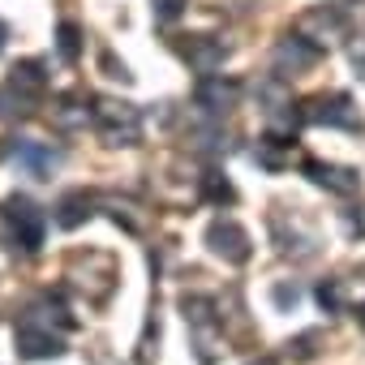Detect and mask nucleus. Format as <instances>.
I'll return each instance as SVG.
<instances>
[{
    "mask_svg": "<svg viewBox=\"0 0 365 365\" xmlns=\"http://www.w3.org/2000/svg\"><path fill=\"white\" fill-rule=\"evenodd\" d=\"M91 120L95 129L103 133L108 146H133L142 138V116L133 103H116V99H95L91 108Z\"/></svg>",
    "mask_w": 365,
    "mask_h": 365,
    "instance_id": "nucleus-1",
    "label": "nucleus"
},
{
    "mask_svg": "<svg viewBox=\"0 0 365 365\" xmlns=\"http://www.w3.org/2000/svg\"><path fill=\"white\" fill-rule=\"evenodd\" d=\"M5 220H9V228H14V237H18L22 250H39V245H43L48 215H43L31 198H9V202H5Z\"/></svg>",
    "mask_w": 365,
    "mask_h": 365,
    "instance_id": "nucleus-2",
    "label": "nucleus"
},
{
    "mask_svg": "<svg viewBox=\"0 0 365 365\" xmlns=\"http://www.w3.org/2000/svg\"><path fill=\"white\" fill-rule=\"evenodd\" d=\"M207 245H211V254H220V258L232 262V267L250 262V254H254L250 232H245L237 220H215V224L207 228Z\"/></svg>",
    "mask_w": 365,
    "mask_h": 365,
    "instance_id": "nucleus-3",
    "label": "nucleus"
},
{
    "mask_svg": "<svg viewBox=\"0 0 365 365\" xmlns=\"http://www.w3.org/2000/svg\"><path fill=\"white\" fill-rule=\"evenodd\" d=\"M344 31H348V18H344V9H335V5H314V9H305V14L297 18V35H305L309 43L339 39Z\"/></svg>",
    "mask_w": 365,
    "mask_h": 365,
    "instance_id": "nucleus-4",
    "label": "nucleus"
},
{
    "mask_svg": "<svg viewBox=\"0 0 365 365\" xmlns=\"http://www.w3.org/2000/svg\"><path fill=\"white\" fill-rule=\"evenodd\" d=\"M314 65H318V43H309L305 35L279 39V48H275V73L279 78H297V73H305Z\"/></svg>",
    "mask_w": 365,
    "mask_h": 365,
    "instance_id": "nucleus-5",
    "label": "nucleus"
},
{
    "mask_svg": "<svg viewBox=\"0 0 365 365\" xmlns=\"http://www.w3.org/2000/svg\"><path fill=\"white\" fill-rule=\"evenodd\" d=\"M305 120L309 125H356V108L348 95H318L305 103Z\"/></svg>",
    "mask_w": 365,
    "mask_h": 365,
    "instance_id": "nucleus-6",
    "label": "nucleus"
},
{
    "mask_svg": "<svg viewBox=\"0 0 365 365\" xmlns=\"http://www.w3.org/2000/svg\"><path fill=\"white\" fill-rule=\"evenodd\" d=\"M180 52H185V61L198 69V73H215L228 56V43L224 39H211V35H190L185 43H180Z\"/></svg>",
    "mask_w": 365,
    "mask_h": 365,
    "instance_id": "nucleus-7",
    "label": "nucleus"
},
{
    "mask_svg": "<svg viewBox=\"0 0 365 365\" xmlns=\"http://www.w3.org/2000/svg\"><path fill=\"white\" fill-rule=\"evenodd\" d=\"M305 176L322 190H335V194H356L361 190V176L352 168H335V163H322V159H305Z\"/></svg>",
    "mask_w": 365,
    "mask_h": 365,
    "instance_id": "nucleus-8",
    "label": "nucleus"
},
{
    "mask_svg": "<svg viewBox=\"0 0 365 365\" xmlns=\"http://www.w3.org/2000/svg\"><path fill=\"white\" fill-rule=\"evenodd\" d=\"M194 99H198V108H207V112L220 116V112H228V108L237 103V82H228V78H220V73H202Z\"/></svg>",
    "mask_w": 365,
    "mask_h": 365,
    "instance_id": "nucleus-9",
    "label": "nucleus"
},
{
    "mask_svg": "<svg viewBox=\"0 0 365 365\" xmlns=\"http://www.w3.org/2000/svg\"><path fill=\"white\" fill-rule=\"evenodd\" d=\"M14 159H18V168H26V172L39 176V180L61 168V150H52L48 142H18V146H14Z\"/></svg>",
    "mask_w": 365,
    "mask_h": 365,
    "instance_id": "nucleus-10",
    "label": "nucleus"
},
{
    "mask_svg": "<svg viewBox=\"0 0 365 365\" xmlns=\"http://www.w3.org/2000/svg\"><path fill=\"white\" fill-rule=\"evenodd\" d=\"M18 352L39 361V356H56L61 352V335H52V327L39 322H18Z\"/></svg>",
    "mask_w": 365,
    "mask_h": 365,
    "instance_id": "nucleus-11",
    "label": "nucleus"
},
{
    "mask_svg": "<svg viewBox=\"0 0 365 365\" xmlns=\"http://www.w3.org/2000/svg\"><path fill=\"white\" fill-rule=\"evenodd\" d=\"M9 86H14L18 95H26V99H39L43 86H48L43 61H22V65H14V69H9Z\"/></svg>",
    "mask_w": 365,
    "mask_h": 365,
    "instance_id": "nucleus-12",
    "label": "nucleus"
},
{
    "mask_svg": "<svg viewBox=\"0 0 365 365\" xmlns=\"http://www.w3.org/2000/svg\"><path fill=\"white\" fill-rule=\"evenodd\" d=\"M91 194L86 190H73V194H65L61 198V207H56V224L61 228H78V224H86L91 220Z\"/></svg>",
    "mask_w": 365,
    "mask_h": 365,
    "instance_id": "nucleus-13",
    "label": "nucleus"
},
{
    "mask_svg": "<svg viewBox=\"0 0 365 365\" xmlns=\"http://www.w3.org/2000/svg\"><path fill=\"white\" fill-rule=\"evenodd\" d=\"M56 52H61V61H78L82 56V26L78 22H61L56 26Z\"/></svg>",
    "mask_w": 365,
    "mask_h": 365,
    "instance_id": "nucleus-14",
    "label": "nucleus"
},
{
    "mask_svg": "<svg viewBox=\"0 0 365 365\" xmlns=\"http://www.w3.org/2000/svg\"><path fill=\"white\" fill-rule=\"evenodd\" d=\"M31 108H35V99L18 95L9 82L0 86V116H5V120H14V116H31Z\"/></svg>",
    "mask_w": 365,
    "mask_h": 365,
    "instance_id": "nucleus-15",
    "label": "nucleus"
},
{
    "mask_svg": "<svg viewBox=\"0 0 365 365\" xmlns=\"http://www.w3.org/2000/svg\"><path fill=\"white\" fill-rule=\"evenodd\" d=\"M52 116H56V125H61V129H78V125H86V108H78V99H73V95H65V99L52 108Z\"/></svg>",
    "mask_w": 365,
    "mask_h": 365,
    "instance_id": "nucleus-16",
    "label": "nucleus"
},
{
    "mask_svg": "<svg viewBox=\"0 0 365 365\" xmlns=\"http://www.w3.org/2000/svg\"><path fill=\"white\" fill-rule=\"evenodd\" d=\"M318 305L322 309H339L344 305V284L339 279H322L318 284Z\"/></svg>",
    "mask_w": 365,
    "mask_h": 365,
    "instance_id": "nucleus-17",
    "label": "nucleus"
},
{
    "mask_svg": "<svg viewBox=\"0 0 365 365\" xmlns=\"http://www.w3.org/2000/svg\"><path fill=\"white\" fill-rule=\"evenodd\" d=\"M150 5H155V18L159 22H176L180 9H185V0H150Z\"/></svg>",
    "mask_w": 365,
    "mask_h": 365,
    "instance_id": "nucleus-18",
    "label": "nucleus"
},
{
    "mask_svg": "<svg viewBox=\"0 0 365 365\" xmlns=\"http://www.w3.org/2000/svg\"><path fill=\"white\" fill-rule=\"evenodd\" d=\"M207 198H215V202H232V185H228V180H220V176H207Z\"/></svg>",
    "mask_w": 365,
    "mask_h": 365,
    "instance_id": "nucleus-19",
    "label": "nucleus"
},
{
    "mask_svg": "<svg viewBox=\"0 0 365 365\" xmlns=\"http://www.w3.org/2000/svg\"><path fill=\"white\" fill-rule=\"evenodd\" d=\"M297 301H301L297 284H292V288H288V284H279V288H275V305H284V309H288V305H297Z\"/></svg>",
    "mask_w": 365,
    "mask_h": 365,
    "instance_id": "nucleus-20",
    "label": "nucleus"
},
{
    "mask_svg": "<svg viewBox=\"0 0 365 365\" xmlns=\"http://www.w3.org/2000/svg\"><path fill=\"white\" fill-rule=\"evenodd\" d=\"M103 69H108V78H120V82H129V69H125V65H116V56H103Z\"/></svg>",
    "mask_w": 365,
    "mask_h": 365,
    "instance_id": "nucleus-21",
    "label": "nucleus"
},
{
    "mask_svg": "<svg viewBox=\"0 0 365 365\" xmlns=\"http://www.w3.org/2000/svg\"><path fill=\"white\" fill-rule=\"evenodd\" d=\"M5 43H9V26L0 22V52H5Z\"/></svg>",
    "mask_w": 365,
    "mask_h": 365,
    "instance_id": "nucleus-22",
    "label": "nucleus"
},
{
    "mask_svg": "<svg viewBox=\"0 0 365 365\" xmlns=\"http://www.w3.org/2000/svg\"><path fill=\"white\" fill-rule=\"evenodd\" d=\"M356 318H361V327H365V305H361V309H356Z\"/></svg>",
    "mask_w": 365,
    "mask_h": 365,
    "instance_id": "nucleus-23",
    "label": "nucleus"
}]
</instances>
